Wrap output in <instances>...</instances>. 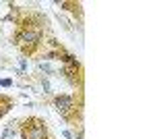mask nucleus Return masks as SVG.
<instances>
[{
    "label": "nucleus",
    "mask_w": 155,
    "mask_h": 139,
    "mask_svg": "<svg viewBox=\"0 0 155 139\" xmlns=\"http://www.w3.org/2000/svg\"><path fill=\"white\" fill-rule=\"evenodd\" d=\"M39 69L44 71V73H52V67H50V64H46V62H39Z\"/></svg>",
    "instance_id": "nucleus-5"
},
{
    "label": "nucleus",
    "mask_w": 155,
    "mask_h": 139,
    "mask_svg": "<svg viewBox=\"0 0 155 139\" xmlns=\"http://www.w3.org/2000/svg\"><path fill=\"white\" fill-rule=\"evenodd\" d=\"M54 106H56V110H58L60 114L68 116V112L74 108V98H72V96H58L56 102H54Z\"/></svg>",
    "instance_id": "nucleus-2"
},
{
    "label": "nucleus",
    "mask_w": 155,
    "mask_h": 139,
    "mask_svg": "<svg viewBox=\"0 0 155 139\" xmlns=\"http://www.w3.org/2000/svg\"><path fill=\"white\" fill-rule=\"evenodd\" d=\"M11 106H12L11 98H6V96H0V116L6 114V110H8Z\"/></svg>",
    "instance_id": "nucleus-3"
},
{
    "label": "nucleus",
    "mask_w": 155,
    "mask_h": 139,
    "mask_svg": "<svg viewBox=\"0 0 155 139\" xmlns=\"http://www.w3.org/2000/svg\"><path fill=\"white\" fill-rule=\"evenodd\" d=\"M12 135H15V129L8 127V129H4V133H2V139H11Z\"/></svg>",
    "instance_id": "nucleus-4"
},
{
    "label": "nucleus",
    "mask_w": 155,
    "mask_h": 139,
    "mask_svg": "<svg viewBox=\"0 0 155 139\" xmlns=\"http://www.w3.org/2000/svg\"><path fill=\"white\" fill-rule=\"evenodd\" d=\"M0 85H2V87H8V85H12V81L11 79H0Z\"/></svg>",
    "instance_id": "nucleus-6"
},
{
    "label": "nucleus",
    "mask_w": 155,
    "mask_h": 139,
    "mask_svg": "<svg viewBox=\"0 0 155 139\" xmlns=\"http://www.w3.org/2000/svg\"><path fill=\"white\" fill-rule=\"evenodd\" d=\"M21 135L23 139H44L48 135V129H46V123L39 120V118H27L23 123V129H21Z\"/></svg>",
    "instance_id": "nucleus-1"
}]
</instances>
